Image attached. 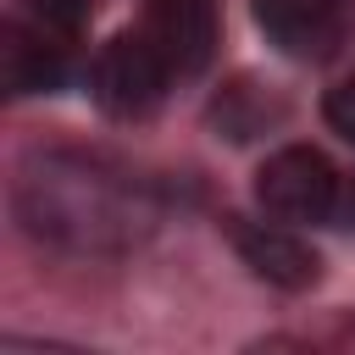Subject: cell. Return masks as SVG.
Returning <instances> with one entry per match:
<instances>
[{
  "mask_svg": "<svg viewBox=\"0 0 355 355\" xmlns=\"http://www.w3.org/2000/svg\"><path fill=\"white\" fill-rule=\"evenodd\" d=\"M161 189L116 155L100 150H33L11 178L17 227L78 261L128 255L161 227Z\"/></svg>",
  "mask_w": 355,
  "mask_h": 355,
  "instance_id": "obj_1",
  "label": "cell"
},
{
  "mask_svg": "<svg viewBox=\"0 0 355 355\" xmlns=\"http://www.w3.org/2000/svg\"><path fill=\"white\" fill-rule=\"evenodd\" d=\"M172 61L166 50L150 39V28H122L100 44V55L89 61V94L105 116L116 122H144L166 89H172Z\"/></svg>",
  "mask_w": 355,
  "mask_h": 355,
  "instance_id": "obj_2",
  "label": "cell"
},
{
  "mask_svg": "<svg viewBox=\"0 0 355 355\" xmlns=\"http://www.w3.org/2000/svg\"><path fill=\"white\" fill-rule=\"evenodd\" d=\"M338 189H344V172L322 150H311V144H283L255 172L261 211L277 216V222H288V227H322V222H333Z\"/></svg>",
  "mask_w": 355,
  "mask_h": 355,
  "instance_id": "obj_3",
  "label": "cell"
},
{
  "mask_svg": "<svg viewBox=\"0 0 355 355\" xmlns=\"http://www.w3.org/2000/svg\"><path fill=\"white\" fill-rule=\"evenodd\" d=\"M250 6L266 44L283 50L288 61H327L355 22V0H250Z\"/></svg>",
  "mask_w": 355,
  "mask_h": 355,
  "instance_id": "obj_4",
  "label": "cell"
},
{
  "mask_svg": "<svg viewBox=\"0 0 355 355\" xmlns=\"http://www.w3.org/2000/svg\"><path fill=\"white\" fill-rule=\"evenodd\" d=\"M227 233H233V250H239V261L261 277V283H272V288H283V294H300V288H311L316 277H322V255L300 239V227H288V222H250V216H227Z\"/></svg>",
  "mask_w": 355,
  "mask_h": 355,
  "instance_id": "obj_5",
  "label": "cell"
},
{
  "mask_svg": "<svg viewBox=\"0 0 355 355\" xmlns=\"http://www.w3.org/2000/svg\"><path fill=\"white\" fill-rule=\"evenodd\" d=\"M0 83L11 100H28V94H55L67 83V50H61V33L39 28L33 17H11L0 22Z\"/></svg>",
  "mask_w": 355,
  "mask_h": 355,
  "instance_id": "obj_6",
  "label": "cell"
},
{
  "mask_svg": "<svg viewBox=\"0 0 355 355\" xmlns=\"http://www.w3.org/2000/svg\"><path fill=\"white\" fill-rule=\"evenodd\" d=\"M144 28L178 78L205 72L216 55V0H144Z\"/></svg>",
  "mask_w": 355,
  "mask_h": 355,
  "instance_id": "obj_7",
  "label": "cell"
},
{
  "mask_svg": "<svg viewBox=\"0 0 355 355\" xmlns=\"http://www.w3.org/2000/svg\"><path fill=\"white\" fill-rule=\"evenodd\" d=\"M39 28H50V33H61V39H78L83 28H89V17H94V0H17Z\"/></svg>",
  "mask_w": 355,
  "mask_h": 355,
  "instance_id": "obj_8",
  "label": "cell"
},
{
  "mask_svg": "<svg viewBox=\"0 0 355 355\" xmlns=\"http://www.w3.org/2000/svg\"><path fill=\"white\" fill-rule=\"evenodd\" d=\"M322 116H327V128H333L338 139H349V144H355V72H349V78H338V83L322 94Z\"/></svg>",
  "mask_w": 355,
  "mask_h": 355,
  "instance_id": "obj_9",
  "label": "cell"
},
{
  "mask_svg": "<svg viewBox=\"0 0 355 355\" xmlns=\"http://www.w3.org/2000/svg\"><path fill=\"white\" fill-rule=\"evenodd\" d=\"M333 227L355 233V178H344V189H338V211H333Z\"/></svg>",
  "mask_w": 355,
  "mask_h": 355,
  "instance_id": "obj_10",
  "label": "cell"
},
{
  "mask_svg": "<svg viewBox=\"0 0 355 355\" xmlns=\"http://www.w3.org/2000/svg\"><path fill=\"white\" fill-rule=\"evenodd\" d=\"M349 344H355V327H349Z\"/></svg>",
  "mask_w": 355,
  "mask_h": 355,
  "instance_id": "obj_11",
  "label": "cell"
}]
</instances>
